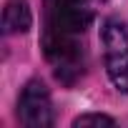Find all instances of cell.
<instances>
[{
	"instance_id": "1",
	"label": "cell",
	"mask_w": 128,
	"mask_h": 128,
	"mask_svg": "<svg viewBox=\"0 0 128 128\" xmlns=\"http://www.w3.org/2000/svg\"><path fill=\"white\" fill-rule=\"evenodd\" d=\"M106 0H45L43 48L55 70V78L73 86L86 70V53L80 35L93 23L96 10Z\"/></svg>"
},
{
	"instance_id": "2",
	"label": "cell",
	"mask_w": 128,
	"mask_h": 128,
	"mask_svg": "<svg viewBox=\"0 0 128 128\" xmlns=\"http://www.w3.org/2000/svg\"><path fill=\"white\" fill-rule=\"evenodd\" d=\"M100 43H103V58H106V70L110 83L120 90L128 93V30L120 20L108 18L100 30Z\"/></svg>"
},
{
	"instance_id": "3",
	"label": "cell",
	"mask_w": 128,
	"mask_h": 128,
	"mask_svg": "<svg viewBox=\"0 0 128 128\" xmlns=\"http://www.w3.org/2000/svg\"><path fill=\"white\" fill-rule=\"evenodd\" d=\"M18 120L25 128H48L53 126V100L43 80L33 78L25 83L18 98Z\"/></svg>"
},
{
	"instance_id": "4",
	"label": "cell",
	"mask_w": 128,
	"mask_h": 128,
	"mask_svg": "<svg viewBox=\"0 0 128 128\" xmlns=\"http://www.w3.org/2000/svg\"><path fill=\"white\" fill-rule=\"evenodd\" d=\"M33 25V13L28 0H8L3 10V30L8 35L13 33H25Z\"/></svg>"
},
{
	"instance_id": "5",
	"label": "cell",
	"mask_w": 128,
	"mask_h": 128,
	"mask_svg": "<svg viewBox=\"0 0 128 128\" xmlns=\"http://www.w3.org/2000/svg\"><path fill=\"white\" fill-rule=\"evenodd\" d=\"M76 128H86V126H116V120L110 116H103V113H83L73 120Z\"/></svg>"
}]
</instances>
